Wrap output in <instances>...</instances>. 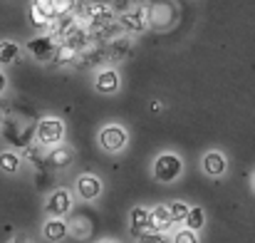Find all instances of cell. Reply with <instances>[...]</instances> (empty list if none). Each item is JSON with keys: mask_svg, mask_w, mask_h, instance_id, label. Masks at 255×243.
Masks as SVG:
<instances>
[{"mask_svg": "<svg viewBox=\"0 0 255 243\" xmlns=\"http://www.w3.org/2000/svg\"><path fill=\"white\" fill-rule=\"evenodd\" d=\"M173 243H198V236H196V231L183 229V231H178V234L173 236Z\"/></svg>", "mask_w": 255, "mask_h": 243, "instance_id": "23", "label": "cell"}, {"mask_svg": "<svg viewBox=\"0 0 255 243\" xmlns=\"http://www.w3.org/2000/svg\"><path fill=\"white\" fill-rule=\"evenodd\" d=\"M127 52H129V40H119L117 47H112V57H114V60H119V57L127 55Z\"/></svg>", "mask_w": 255, "mask_h": 243, "instance_id": "24", "label": "cell"}, {"mask_svg": "<svg viewBox=\"0 0 255 243\" xmlns=\"http://www.w3.org/2000/svg\"><path fill=\"white\" fill-rule=\"evenodd\" d=\"M47 159H50V166H55V169H67L72 162V152L67 147H55Z\"/></svg>", "mask_w": 255, "mask_h": 243, "instance_id": "15", "label": "cell"}, {"mask_svg": "<svg viewBox=\"0 0 255 243\" xmlns=\"http://www.w3.org/2000/svg\"><path fill=\"white\" fill-rule=\"evenodd\" d=\"M20 154L17 152H0V171H5V174H15L17 169H20Z\"/></svg>", "mask_w": 255, "mask_h": 243, "instance_id": "16", "label": "cell"}, {"mask_svg": "<svg viewBox=\"0 0 255 243\" xmlns=\"http://www.w3.org/2000/svg\"><path fill=\"white\" fill-rule=\"evenodd\" d=\"M67 231H72L75 239H85L87 234H89V221H87V219H75V221L67 226Z\"/></svg>", "mask_w": 255, "mask_h": 243, "instance_id": "20", "label": "cell"}, {"mask_svg": "<svg viewBox=\"0 0 255 243\" xmlns=\"http://www.w3.org/2000/svg\"><path fill=\"white\" fill-rule=\"evenodd\" d=\"M151 112H161V102H151Z\"/></svg>", "mask_w": 255, "mask_h": 243, "instance_id": "26", "label": "cell"}, {"mask_svg": "<svg viewBox=\"0 0 255 243\" xmlns=\"http://www.w3.org/2000/svg\"><path fill=\"white\" fill-rule=\"evenodd\" d=\"M2 122H5V117H2V112H0V127H2Z\"/></svg>", "mask_w": 255, "mask_h": 243, "instance_id": "28", "label": "cell"}, {"mask_svg": "<svg viewBox=\"0 0 255 243\" xmlns=\"http://www.w3.org/2000/svg\"><path fill=\"white\" fill-rule=\"evenodd\" d=\"M186 229L188 231H198V229H203V224H206V211L201 209V206H193V209H188V216H186Z\"/></svg>", "mask_w": 255, "mask_h": 243, "instance_id": "17", "label": "cell"}, {"mask_svg": "<svg viewBox=\"0 0 255 243\" xmlns=\"http://www.w3.org/2000/svg\"><path fill=\"white\" fill-rule=\"evenodd\" d=\"M122 25L127 30H134V32H141L149 27V10L146 7H134V10H127L122 15Z\"/></svg>", "mask_w": 255, "mask_h": 243, "instance_id": "8", "label": "cell"}, {"mask_svg": "<svg viewBox=\"0 0 255 243\" xmlns=\"http://www.w3.org/2000/svg\"><path fill=\"white\" fill-rule=\"evenodd\" d=\"M253 181H255V179H253Z\"/></svg>", "mask_w": 255, "mask_h": 243, "instance_id": "30", "label": "cell"}, {"mask_svg": "<svg viewBox=\"0 0 255 243\" xmlns=\"http://www.w3.org/2000/svg\"><path fill=\"white\" fill-rule=\"evenodd\" d=\"M146 226H149V211L144 206H134L129 211V231L134 236H139V234L146 231Z\"/></svg>", "mask_w": 255, "mask_h": 243, "instance_id": "11", "label": "cell"}, {"mask_svg": "<svg viewBox=\"0 0 255 243\" xmlns=\"http://www.w3.org/2000/svg\"><path fill=\"white\" fill-rule=\"evenodd\" d=\"M139 243H169V236L154 234V231H144V234H139Z\"/></svg>", "mask_w": 255, "mask_h": 243, "instance_id": "22", "label": "cell"}, {"mask_svg": "<svg viewBox=\"0 0 255 243\" xmlns=\"http://www.w3.org/2000/svg\"><path fill=\"white\" fill-rule=\"evenodd\" d=\"M169 211H171L173 224H181V221H186V216H188V206H186L183 201H176L173 206H169Z\"/></svg>", "mask_w": 255, "mask_h": 243, "instance_id": "21", "label": "cell"}, {"mask_svg": "<svg viewBox=\"0 0 255 243\" xmlns=\"http://www.w3.org/2000/svg\"><path fill=\"white\" fill-rule=\"evenodd\" d=\"M57 47H60V42H57V37H52V35H40V37H32V40L27 42V52H30L35 60H40V62L55 60Z\"/></svg>", "mask_w": 255, "mask_h": 243, "instance_id": "3", "label": "cell"}, {"mask_svg": "<svg viewBox=\"0 0 255 243\" xmlns=\"http://www.w3.org/2000/svg\"><path fill=\"white\" fill-rule=\"evenodd\" d=\"M77 194H80L82 199H87V201L97 199V196L102 194V181H99V176L82 174V176L77 179Z\"/></svg>", "mask_w": 255, "mask_h": 243, "instance_id": "9", "label": "cell"}, {"mask_svg": "<svg viewBox=\"0 0 255 243\" xmlns=\"http://www.w3.org/2000/svg\"><path fill=\"white\" fill-rule=\"evenodd\" d=\"M10 243H30V241H27V239H22V236H17V239H12Z\"/></svg>", "mask_w": 255, "mask_h": 243, "instance_id": "27", "label": "cell"}, {"mask_svg": "<svg viewBox=\"0 0 255 243\" xmlns=\"http://www.w3.org/2000/svg\"><path fill=\"white\" fill-rule=\"evenodd\" d=\"M75 2H77V0H35V5H37L47 17H52V20L70 15L72 7H75Z\"/></svg>", "mask_w": 255, "mask_h": 243, "instance_id": "7", "label": "cell"}, {"mask_svg": "<svg viewBox=\"0 0 255 243\" xmlns=\"http://www.w3.org/2000/svg\"><path fill=\"white\" fill-rule=\"evenodd\" d=\"M226 169H228V162H226V157L221 152H216V149L213 152H206V157H203V171L208 176H223Z\"/></svg>", "mask_w": 255, "mask_h": 243, "instance_id": "10", "label": "cell"}, {"mask_svg": "<svg viewBox=\"0 0 255 243\" xmlns=\"http://www.w3.org/2000/svg\"><path fill=\"white\" fill-rule=\"evenodd\" d=\"M102 243H114V241H102Z\"/></svg>", "mask_w": 255, "mask_h": 243, "instance_id": "29", "label": "cell"}, {"mask_svg": "<svg viewBox=\"0 0 255 243\" xmlns=\"http://www.w3.org/2000/svg\"><path fill=\"white\" fill-rule=\"evenodd\" d=\"M171 226H173V219H171L169 206L159 204V206H154V209L149 211V226H146V231L164 234V231H166V229H171Z\"/></svg>", "mask_w": 255, "mask_h": 243, "instance_id": "6", "label": "cell"}, {"mask_svg": "<svg viewBox=\"0 0 255 243\" xmlns=\"http://www.w3.org/2000/svg\"><path fill=\"white\" fill-rule=\"evenodd\" d=\"M42 234L47 241H62L67 236V224L62 219H50L45 226H42Z\"/></svg>", "mask_w": 255, "mask_h": 243, "instance_id": "13", "label": "cell"}, {"mask_svg": "<svg viewBox=\"0 0 255 243\" xmlns=\"http://www.w3.org/2000/svg\"><path fill=\"white\" fill-rule=\"evenodd\" d=\"M72 60H77V50L75 47H70L67 42H62L60 47H57V52H55V65H67V62H72Z\"/></svg>", "mask_w": 255, "mask_h": 243, "instance_id": "18", "label": "cell"}, {"mask_svg": "<svg viewBox=\"0 0 255 243\" xmlns=\"http://www.w3.org/2000/svg\"><path fill=\"white\" fill-rule=\"evenodd\" d=\"M127 132L122 129V127H117V124H109V127H104L102 132H99V147L104 149V152H109V154H117V152H122L124 147H127Z\"/></svg>", "mask_w": 255, "mask_h": 243, "instance_id": "4", "label": "cell"}, {"mask_svg": "<svg viewBox=\"0 0 255 243\" xmlns=\"http://www.w3.org/2000/svg\"><path fill=\"white\" fill-rule=\"evenodd\" d=\"M35 137H37V144L55 149V147H60V142L65 137V122L57 119V117H45V119L37 122Z\"/></svg>", "mask_w": 255, "mask_h": 243, "instance_id": "1", "label": "cell"}, {"mask_svg": "<svg viewBox=\"0 0 255 243\" xmlns=\"http://www.w3.org/2000/svg\"><path fill=\"white\" fill-rule=\"evenodd\" d=\"M30 22H32L35 27H47V25L52 22V17H47V15L32 2V5H30Z\"/></svg>", "mask_w": 255, "mask_h": 243, "instance_id": "19", "label": "cell"}, {"mask_svg": "<svg viewBox=\"0 0 255 243\" xmlns=\"http://www.w3.org/2000/svg\"><path fill=\"white\" fill-rule=\"evenodd\" d=\"M94 87H97V92H102V94H114V92L119 89V75H117L114 70H104V72L97 75Z\"/></svg>", "mask_w": 255, "mask_h": 243, "instance_id": "12", "label": "cell"}, {"mask_svg": "<svg viewBox=\"0 0 255 243\" xmlns=\"http://www.w3.org/2000/svg\"><path fill=\"white\" fill-rule=\"evenodd\" d=\"M5 87H7V77H5V72L0 70V94L5 92Z\"/></svg>", "mask_w": 255, "mask_h": 243, "instance_id": "25", "label": "cell"}, {"mask_svg": "<svg viewBox=\"0 0 255 243\" xmlns=\"http://www.w3.org/2000/svg\"><path fill=\"white\" fill-rule=\"evenodd\" d=\"M70 206H72V199H70V191H65V189H55V191L50 194V199L45 201V211H47L52 219L65 216V214L70 211Z\"/></svg>", "mask_w": 255, "mask_h": 243, "instance_id": "5", "label": "cell"}, {"mask_svg": "<svg viewBox=\"0 0 255 243\" xmlns=\"http://www.w3.org/2000/svg\"><path fill=\"white\" fill-rule=\"evenodd\" d=\"M20 57V45L12 40H0V65H12Z\"/></svg>", "mask_w": 255, "mask_h": 243, "instance_id": "14", "label": "cell"}, {"mask_svg": "<svg viewBox=\"0 0 255 243\" xmlns=\"http://www.w3.org/2000/svg\"><path fill=\"white\" fill-rule=\"evenodd\" d=\"M181 171H183V162H181L178 154H161V157L154 162V176H156V181H161V184L176 181V179L181 176Z\"/></svg>", "mask_w": 255, "mask_h": 243, "instance_id": "2", "label": "cell"}]
</instances>
